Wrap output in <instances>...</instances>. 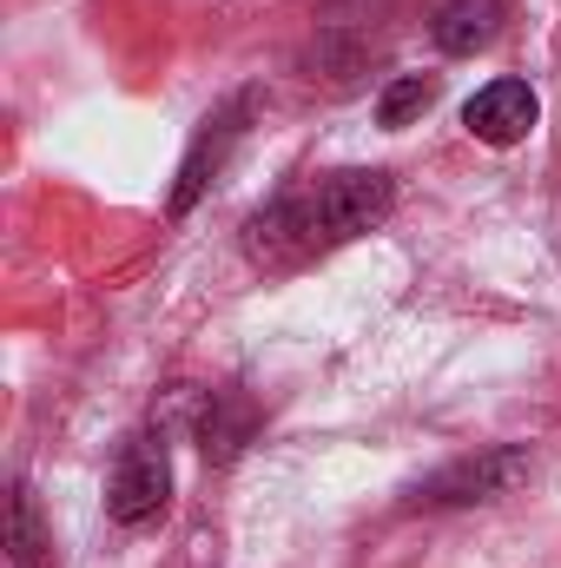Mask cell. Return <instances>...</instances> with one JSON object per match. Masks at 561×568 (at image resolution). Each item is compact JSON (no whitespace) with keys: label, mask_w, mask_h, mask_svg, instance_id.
Returning a JSON list of instances; mask_svg holds the SVG:
<instances>
[{"label":"cell","mask_w":561,"mask_h":568,"mask_svg":"<svg viewBox=\"0 0 561 568\" xmlns=\"http://www.w3.org/2000/svg\"><path fill=\"white\" fill-rule=\"evenodd\" d=\"M390 199H397L390 172H330V179H310V185L272 199L245 225V245L265 265H304V258H317L330 245H350L357 232L384 225Z\"/></svg>","instance_id":"6da1fadb"},{"label":"cell","mask_w":561,"mask_h":568,"mask_svg":"<svg viewBox=\"0 0 561 568\" xmlns=\"http://www.w3.org/2000/svg\"><path fill=\"white\" fill-rule=\"evenodd\" d=\"M542 120V100L529 80H489L469 106H462V126L476 133L482 145H522Z\"/></svg>","instance_id":"277c9868"},{"label":"cell","mask_w":561,"mask_h":568,"mask_svg":"<svg viewBox=\"0 0 561 568\" xmlns=\"http://www.w3.org/2000/svg\"><path fill=\"white\" fill-rule=\"evenodd\" d=\"M522 476H529V449H482V456H462V463L436 469V476L417 489V503H429V509L489 503V496H502V489L522 483Z\"/></svg>","instance_id":"3957f363"},{"label":"cell","mask_w":561,"mask_h":568,"mask_svg":"<svg viewBox=\"0 0 561 568\" xmlns=\"http://www.w3.org/2000/svg\"><path fill=\"white\" fill-rule=\"evenodd\" d=\"M245 113H252V100H232L225 113H212V120H205V133L192 140L185 165H178V192H172V212H192V205H198V192L212 185V172L225 165V152H232V145H238V133H245Z\"/></svg>","instance_id":"5b68a950"},{"label":"cell","mask_w":561,"mask_h":568,"mask_svg":"<svg viewBox=\"0 0 561 568\" xmlns=\"http://www.w3.org/2000/svg\"><path fill=\"white\" fill-rule=\"evenodd\" d=\"M429 33H436L442 53H476V47H489V33H496V0H449V7L429 20Z\"/></svg>","instance_id":"8992f818"},{"label":"cell","mask_w":561,"mask_h":568,"mask_svg":"<svg viewBox=\"0 0 561 568\" xmlns=\"http://www.w3.org/2000/svg\"><path fill=\"white\" fill-rule=\"evenodd\" d=\"M429 100H436V80H429V73H404V80H390V87H384L377 120H384V126H410Z\"/></svg>","instance_id":"52a82bcc"},{"label":"cell","mask_w":561,"mask_h":568,"mask_svg":"<svg viewBox=\"0 0 561 568\" xmlns=\"http://www.w3.org/2000/svg\"><path fill=\"white\" fill-rule=\"evenodd\" d=\"M165 503H172V456H165L159 436H133V443L120 449V463H113L106 516H113L120 529H145V523L165 516Z\"/></svg>","instance_id":"7a4b0ae2"},{"label":"cell","mask_w":561,"mask_h":568,"mask_svg":"<svg viewBox=\"0 0 561 568\" xmlns=\"http://www.w3.org/2000/svg\"><path fill=\"white\" fill-rule=\"evenodd\" d=\"M13 562H40V536H33V503H27V489L13 496Z\"/></svg>","instance_id":"ba28073f"}]
</instances>
